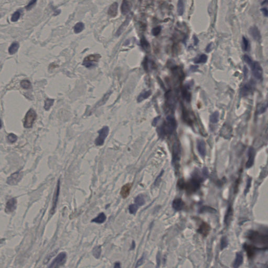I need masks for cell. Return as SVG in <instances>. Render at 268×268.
Instances as JSON below:
<instances>
[{"instance_id": "1", "label": "cell", "mask_w": 268, "mask_h": 268, "mask_svg": "<svg viewBox=\"0 0 268 268\" xmlns=\"http://www.w3.org/2000/svg\"><path fill=\"white\" fill-rule=\"evenodd\" d=\"M176 125L175 118L172 116H168L161 127L160 132L164 135H170L176 129Z\"/></svg>"}, {"instance_id": "2", "label": "cell", "mask_w": 268, "mask_h": 268, "mask_svg": "<svg viewBox=\"0 0 268 268\" xmlns=\"http://www.w3.org/2000/svg\"><path fill=\"white\" fill-rule=\"evenodd\" d=\"M247 237L250 241L259 245H267L268 237L267 235L259 233L256 231H251L248 235Z\"/></svg>"}, {"instance_id": "3", "label": "cell", "mask_w": 268, "mask_h": 268, "mask_svg": "<svg viewBox=\"0 0 268 268\" xmlns=\"http://www.w3.org/2000/svg\"><path fill=\"white\" fill-rule=\"evenodd\" d=\"M37 118V114L35 111L31 108L26 113L25 117V120L24 123V126L26 128H29L32 127L33 123L35 122Z\"/></svg>"}, {"instance_id": "4", "label": "cell", "mask_w": 268, "mask_h": 268, "mask_svg": "<svg viewBox=\"0 0 268 268\" xmlns=\"http://www.w3.org/2000/svg\"><path fill=\"white\" fill-rule=\"evenodd\" d=\"M67 254L65 252H61L52 262L48 268H59L66 262Z\"/></svg>"}, {"instance_id": "5", "label": "cell", "mask_w": 268, "mask_h": 268, "mask_svg": "<svg viewBox=\"0 0 268 268\" xmlns=\"http://www.w3.org/2000/svg\"><path fill=\"white\" fill-rule=\"evenodd\" d=\"M98 133L99 134V136L95 139V143L97 146H102L104 143L105 139L108 136L109 128L108 126H104L101 130H99Z\"/></svg>"}, {"instance_id": "6", "label": "cell", "mask_w": 268, "mask_h": 268, "mask_svg": "<svg viewBox=\"0 0 268 268\" xmlns=\"http://www.w3.org/2000/svg\"><path fill=\"white\" fill-rule=\"evenodd\" d=\"M201 180L199 179H193L191 180L190 181L188 182V183L186 184V188L187 191L189 192H194L198 190L200 186Z\"/></svg>"}, {"instance_id": "7", "label": "cell", "mask_w": 268, "mask_h": 268, "mask_svg": "<svg viewBox=\"0 0 268 268\" xmlns=\"http://www.w3.org/2000/svg\"><path fill=\"white\" fill-rule=\"evenodd\" d=\"M251 67L254 77L258 80H261L262 79L263 70L260 64L257 61L253 62Z\"/></svg>"}, {"instance_id": "8", "label": "cell", "mask_w": 268, "mask_h": 268, "mask_svg": "<svg viewBox=\"0 0 268 268\" xmlns=\"http://www.w3.org/2000/svg\"><path fill=\"white\" fill-rule=\"evenodd\" d=\"M23 176L22 172H17L12 174L7 179V183L10 185H15L19 183Z\"/></svg>"}, {"instance_id": "9", "label": "cell", "mask_w": 268, "mask_h": 268, "mask_svg": "<svg viewBox=\"0 0 268 268\" xmlns=\"http://www.w3.org/2000/svg\"><path fill=\"white\" fill-rule=\"evenodd\" d=\"M60 180H59L58 181V183H57V185L56 189V191H55L54 196V198H53L52 206V209H51V213L52 214L54 213L56 209L57 205V203H58V198H59V193H60Z\"/></svg>"}, {"instance_id": "10", "label": "cell", "mask_w": 268, "mask_h": 268, "mask_svg": "<svg viewBox=\"0 0 268 268\" xmlns=\"http://www.w3.org/2000/svg\"><path fill=\"white\" fill-rule=\"evenodd\" d=\"M17 200L15 198H12L7 201L5 208L6 213L10 214L14 211L16 208Z\"/></svg>"}, {"instance_id": "11", "label": "cell", "mask_w": 268, "mask_h": 268, "mask_svg": "<svg viewBox=\"0 0 268 268\" xmlns=\"http://www.w3.org/2000/svg\"><path fill=\"white\" fill-rule=\"evenodd\" d=\"M132 16H133V13H130L127 16L126 19H125V21L122 24V25L120 26V27L118 28L117 32L116 33V35L117 36H120L123 33V32L125 31L126 28H127V26L130 23V21L132 19Z\"/></svg>"}, {"instance_id": "12", "label": "cell", "mask_w": 268, "mask_h": 268, "mask_svg": "<svg viewBox=\"0 0 268 268\" xmlns=\"http://www.w3.org/2000/svg\"><path fill=\"white\" fill-rule=\"evenodd\" d=\"M255 150L253 147H250L248 151V160L246 164V168H250L253 166L254 163V157H255Z\"/></svg>"}, {"instance_id": "13", "label": "cell", "mask_w": 268, "mask_h": 268, "mask_svg": "<svg viewBox=\"0 0 268 268\" xmlns=\"http://www.w3.org/2000/svg\"><path fill=\"white\" fill-rule=\"evenodd\" d=\"M198 232L203 236H207L210 231V226L206 223H203L198 229Z\"/></svg>"}, {"instance_id": "14", "label": "cell", "mask_w": 268, "mask_h": 268, "mask_svg": "<svg viewBox=\"0 0 268 268\" xmlns=\"http://www.w3.org/2000/svg\"><path fill=\"white\" fill-rule=\"evenodd\" d=\"M205 145H206L205 143L203 140H200L198 141L197 147H198V151L200 153V155L203 157H204L206 155V153Z\"/></svg>"}, {"instance_id": "15", "label": "cell", "mask_w": 268, "mask_h": 268, "mask_svg": "<svg viewBox=\"0 0 268 268\" xmlns=\"http://www.w3.org/2000/svg\"><path fill=\"white\" fill-rule=\"evenodd\" d=\"M244 249L247 252V255H248V256L249 257V258H252V257L254 256V255L256 254V247L252 245H247V244H245L244 246Z\"/></svg>"}, {"instance_id": "16", "label": "cell", "mask_w": 268, "mask_h": 268, "mask_svg": "<svg viewBox=\"0 0 268 268\" xmlns=\"http://www.w3.org/2000/svg\"><path fill=\"white\" fill-rule=\"evenodd\" d=\"M184 206V203L181 198H176L173 201L172 207L176 211H179L183 209Z\"/></svg>"}, {"instance_id": "17", "label": "cell", "mask_w": 268, "mask_h": 268, "mask_svg": "<svg viewBox=\"0 0 268 268\" xmlns=\"http://www.w3.org/2000/svg\"><path fill=\"white\" fill-rule=\"evenodd\" d=\"M231 133H232V130L231 127L228 126L227 125H224L221 132V135L222 137H224L225 138H229L231 136Z\"/></svg>"}, {"instance_id": "18", "label": "cell", "mask_w": 268, "mask_h": 268, "mask_svg": "<svg viewBox=\"0 0 268 268\" xmlns=\"http://www.w3.org/2000/svg\"><path fill=\"white\" fill-rule=\"evenodd\" d=\"M250 33L254 40L257 41L260 40L261 37L260 32L256 26H252L250 28Z\"/></svg>"}, {"instance_id": "19", "label": "cell", "mask_w": 268, "mask_h": 268, "mask_svg": "<svg viewBox=\"0 0 268 268\" xmlns=\"http://www.w3.org/2000/svg\"><path fill=\"white\" fill-rule=\"evenodd\" d=\"M132 5L131 3L128 1H124L122 3L121 6V11L123 14L126 15L130 13V11L132 8Z\"/></svg>"}, {"instance_id": "20", "label": "cell", "mask_w": 268, "mask_h": 268, "mask_svg": "<svg viewBox=\"0 0 268 268\" xmlns=\"http://www.w3.org/2000/svg\"><path fill=\"white\" fill-rule=\"evenodd\" d=\"M132 188V184L128 183L123 186L120 191V195H122L123 198H125L130 195V190Z\"/></svg>"}, {"instance_id": "21", "label": "cell", "mask_w": 268, "mask_h": 268, "mask_svg": "<svg viewBox=\"0 0 268 268\" xmlns=\"http://www.w3.org/2000/svg\"><path fill=\"white\" fill-rule=\"evenodd\" d=\"M254 83L250 81V82L244 85V86L241 89V93L244 96H247L252 91L253 89Z\"/></svg>"}, {"instance_id": "22", "label": "cell", "mask_w": 268, "mask_h": 268, "mask_svg": "<svg viewBox=\"0 0 268 268\" xmlns=\"http://www.w3.org/2000/svg\"><path fill=\"white\" fill-rule=\"evenodd\" d=\"M118 12V3L117 2L113 3L109 8L108 11V14L110 16L114 17H115Z\"/></svg>"}, {"instance_id": "23", "label": "cell", "mask_w": 268, "mask_h": 268, "mask_svg": "<svg viewBox=\"0 0 268 268\" xmlns=\"http://www.w3.org/2000/svg\"><path fill=\"white\" fill-rule=\"evenodd\" d=\"M243 256L241 253H237L236 254L235 260L233 264L234 268H238L242 264L243 262Z\"/></svg>"}, {"instance_id": "24", "label": "cell", "mask_w": 268, "mask_h": 268, "mask_svg": "<svg viewBox=\"0 0 268 268\" xmlns=\"http://www.w3.org/2000/svg\"><path fill=\"white\" fill-rule=\"evenodd\" d=\"M180 147L176 143L174 145L173 150V160L174 162L178 161L180 159Z\"/></svg>"}, {"instance_id": "25", "label": "cell", "mask_w": 268, "mask_h": 268, "mask_svg": "<svg viewBox=\"0 0 268 268\" xmlns=\"http://www.w3.org/2000/svg\"><path fill=\"white\" fill-rule=\"evenodd\" d=\"M106 215L104 213H101L95 219H93L92 222H94L97 224H102L106 221Z\"/></svg>"}, {"instance_id": "26", "label": "cell", "mask_w": 268, "mask_h": 268, "mask_svg": "<svg viewBox=\"0 0 268 268\" xmlns=\"http://www.w3.org/2000/svg\"><path fill=\"white\" fill-rule=\"evenodd\" d=\"M232 216H233V210H232L231 207H229L227 209V211L226 212L225 217V224H226V225H228L230 223L231 219L232 218Z\"/></svg>"}, {"instance_id": "27", "label": "cell", "mask_w": 268, "mask_h": 268, "mask_svg": "<svg viewBox=\"0 0 268 268\" xmlns=\"http://www.w3.org/2000/svg\"><path fill=\"white\" fill-rule=\"evenodd\" d=\"M151 94V91L150 90H148V91H146L145 92H142L138 97L137 101L138 102L143 101V100L147 99L148 97H150Z\"/></svg>"}, {"instance_id": "28", "label": "cell", "mask_w": 268, "mask_h": 268, "mask_svg": "<svg viewBox=\"0 0 268 268\" xmlns=\"http://www.w3.org/2000/svg\"><path fill=\"white\" fill-rule=\"evenodd\" d=\"M19 45L18 42H13L9 49V54H15L19 49Z\"/></svg>"}, {"instance_id": "29", "label": "cell", "mask_w": 268, "mask_h": 268, "mask_svg": "<svg viewBox=\"0 0 268 268\" xmlns=\"http://www.w3.org/2000/svg\"><path fill=\"white\" fill-rule=\"evenodd\" d=\"M178 14L179 16H181L183 14L184 9V4L183 1H179L178 2Z\"/></svg>"}, {"instance_id": "30", "label": "cell", "mask_w": 268, "mask_h": 268, "mask_svg": "<svg viewBox=\"0 0 268 268\" xmlns=\"http://www.w3.org/2000/svg\"><path fill=\"white\" fill-rule=\"evenodd\" d=\"M84 28H85L84 24L81 22H79L75 24V27H74V31L75 33L78 34V33H81L84 29Z\"/></svg>"}, {"instance_id": "31", "label": "cell", "mask_w": 268, "mask_h": 268, "mask_svg": "<svg viewBox=\"0 0 268 268\" xmlns=\"http://www.w3.org/2000/svg\"><path fill=\"white\" fill-rule=\"evenodd\" d=\"M135 203L138 206H143L145 204V201L143 198V196L141 195H139L137 196L135 199Z\"/></svg>"}, {"instance_id": "32", "label": "cell", "mask_w": 268, "mask_h": 268, "mask_svg": "<svg viewBox=\"0 0 268 268\" xmlns=\"http://www.w3.org/2000/svg\"><path fill=\"white\" fill-rule=\"evenodd\" d=\"M101 246H97V247H94V249L93 250V252H92L93 256L95 258L99 259L101 254Z\"/></svg>"}, {"instance_id": "33", "label": "cell", "mask_w": 268, "mask_h": 268, "mask_svg": "<svg viewBox=\"0 0 268 268\" xmlns=\"http://www.w3.org/2000/svg\"><path fill=\"white\" fill-rule=\"evenodd\" d=\"M249 42L246 38L244 36L242 37V48L243 50L245 52L249 49Z\"/></svg>"}, {"instance_id": "34", "label": "cell", "mask_w": 268, "mask_h": 268, "mask_svg": "<svg viewBox=\"0 0 268 268\" xmlns=\"http://www.w3.org/2000/svg\"><path fill=\"white\" fill-rule=\"evenodd\" d=\"M219 113L218 112H215L214 113H213L212 115L210 116V121L212 123H217L218 122L219 120Z\"/></svg>"}, {"instance_id": "35", "label": "cell", "mask_w": 268, "mask_h": 268, "mask_svg": "<svg viewBox=\"0 0 268 268\" xmlns=\"http://www.w3.org/2000/svg\"><path fill=\"white\" fill-rule=\"evenodd\" d=\"M207 60V56L205 54H202L198 59H196L194 62L196 64H201L205 63Z\"/></svg>"}, {"instance_id": "36", "label": "cell", "mask_w": 268, "mask_h": 268, "mask_svg": "<svg viewBox=\"0 0 268 268\" xmlns=\"http://www.w3.org/2000/svg\"><path fill=\"white\" fill-rule=\"evenodd\" d=\"M54 102V99H47L45 100L44 108L46 111H48L50 108L52 106Z\"/></svg>"}, {"instance_id": "37", "label": "cell", "mask_w": 268, "mask_h": 268, "mask_svg": "<svg viewBox=\"0 0 268 268\" xmlns=\"http://www.w3.org/2000/svg\"><path fill=\"white\" fill-rule=\"evenodd\" d=\"M21 86L24 89H29L32 87L31 83L29 80H22L21 82Z\"/></svg>"}, {"instance_id": "38", "label": "cell", "mask_w": 268, "mask_h": 268, "mask_svg": "<svg viewBox=\"0 0 268 268\" xmlns=\"http://www.w3.org/2000/svg\"><path fill=\"white\" fill-rule=\"evenodd\" d=\"M140 44H141V47L143 48L145 50H148L150 48V45L148 42V41L146 40L145 38L143 37L141 38L140 40Z\"/></svg>"}, {"instance_id": "39", "label": "cell", "mask_w": 268, "mask_h": 268, "mask_svg": "<svg viewBox=\"0 0 268 268\" xmlns=\"http://www.w3.org/2000/svg\"><path fill=\"white\" fill-rule=\"evenodd\" d=\"M129 212L131 214H135L138 209V206L136 204L130 205L129 206Z\"/></svg>"}, {"instance_id": "40", "label": "cell", "mask_w": 268, "mask_h": 268, "mask_svg": "<svg viewBox=\"0 0 268 268\" xmlns=\"http://www.w3.org/2000/svg\"><path fill=\"white\" fill-rule=\"evenodd\" d=\"M100 57H99L98 54L91 55V56H89L87 57L85 59V61H90V62H94V61H97L99 59Z\"/></svg>"}, {"instance_id": "41", "label": "cell", "mask_w": 268, "mask_h": 268, "mask_svg": "<svg viewBox=\"0 0 268 268\" xmlns=\"http://www.w3.org/2000/svg\"><path fill=\"white\" fill-rule=\"evenodd\" d=\"M267 108V104H263L261 105H260L259 107L257 108V113L258 114H262L264 112H265Z\"/></svg>"}, {"instance_id": "42", "label": "cell", "mask_w": 268, "mask_h": 268, "mask_svg": "<svg viewBox=\"0 0 268 268\" xmlns=\"http://www.w3.org/2000/svg\"><path fill=\"white\" fill-rule=\"evenodd\" d=\"M17 137L15 135L13 134H9L7 136V140L10 143H14L16 141Z\"/></svg>"}, {"instance_id": "43", "label": "cell", "mask_w": 268, "mask_h": 268, "mask_svg": "<svg viewBox=\"0 0 268 268\" xmlns=\"http://www.w3.org/2000/svg\"><path fill=\"white\" fill-rule=\"evenodd\" d=\"M182 95L184 99H186L187 101H189L190 99L191 95L190 93L188 91V90L186 89V88H184L182 90Z\"/></svg>"}, {"instance_id": "44", "label": "cell", "mask_w": 268, "mask_h": 268, "mask_svg": "<svg viewBox=\"0 0 268 268\" xmlns=\"http://www.w3.org/2000/svg\"><path fill=\"white\" fill-rule=\"evenodd\" d=\"M21 15V13L19 11H16L15 12L14 14L12 15V17H11V21H16L19 20V17Z\"/></svg>"}, {"instance_id": "45", "label": "cell", "mask_w": 268, "mask_h": 268, "mask_svg": "<svg viewBox=\"0 0 268 268\" xmlns=\"http://www.w3.org/2000/svg\"><path fill=\"white\" fill-rule=\"evenodd\" d=\"M227 245H228V241L227 239V238L223 237L221 238V249H224V248H225L227 246Z\"/></svg>"}, {"instance_id": "46", "label": "cell", "mask_w": 268, "mask_h": 268, "mask_svg": "<svg viewBox=\"0 0 268 268\" xmlns=\"http://www.w3.org/2000/svg\"><path fill=\"white\" fill-rule=\"evenodd\" d=\"M161 31V26H157L156 27L153 28V30H152V34H153V35L156 36L160 34Z\"/></svg>"}, {"instance_id": "47", "label": "cell", "mask_w": 268, "mask_h": 268, "mask_svg": "<svg viewBox=\"0 0 268 268\" xmlns=\"http://www.w3.org/2000/svg\"><path fill=\"white\" fill-rule=\"evenodd\" d=\"M214 211L216 212V211L215 210V209H213L212 207H207V206L203 207L201 209V213L204 212H212V213H214Z\"/></svg>"}, {"instance_id": "48", "label": "cell", "mask_w": 268, "mask_h": 268, "mask_svg": "<svg viewBox=\"0 0 268 268\" xmlns=\"http://www.w3.org/2000/svg\"><path fill=\"white\" fill-rule=\"evenodd\" d=\"M243 59L246 63H247L248 64H249L250 66H252V64H253V61H252V59L250 58V57L249 56H248V55L244 56Z\"/></svg>"}, {"instance_id": "49", "label": "cell", "mask_w": 268, "mask_h": 268, "mask_svg": "<svg viewBox=\"0 0 268 268\" xmlns=\"http://www.w3.org/2000/svg\"><path fill=\"white\" fill-rule=\"evenodd\" d=\"M83 65L85 66L87 68H91V67L95 66V63L93 62H90V61H84Z\"/></svg>"}, {"instance_id": "50", "label": "cell", "mask_w": 268, "mask_h": 268, "mask_svg": "<svg viewBox=\"0 0 268 268\" xmlns=\"http://www.w3.org/2000/svg\"><path fill=\"white\" fill-rule=\"evenodd\" d=\"M36 3V1H31L30 2L28 3V4L26 6V9L27 10H29L31 9L32 7L35 5Z\"/></svg>"}, {"instance_id": "51", "label": "cell", "mask_w": 268, "mask_h": 268, "mask_svg": "<svg viewBox=\"0 0 268 268\" xmlns=\"http://www.w3.org/2000/svg\"><path fill=\"white\" fill-rule=\"evenodd\" d=\"M251 183H252V179H251V178H249V179H248V181H247L246 188V189H245V194H246V193H248V191L249 190V188H250V186H251Z\"/></svg>"}, {"instance_id": "52", "label": "cell", "mask_w": 268, "mask_h": 268, "mask_svg": "<svg viewBox=\"0 0 268 268\" xmlns=\"http://www.w3.org/2000/svg\"><path fill=\"white\" fill-rule=\"evenodd\" d=\"M144 262V257L143 256L140 259H139L137 262L136 263V265L135 266V268H138L139 267L141 266L143 264Z\"/></svg>"}, {"instance_id": "53", "label": "cell", "mask_w": 268, "mask_h": 268, "mask_svg": "<svg viewBox=\"0 0 268 268\" xmlns=\"http://www.w3.org/2000/svg\"><path fill=\"white\" fill-rule=\"evenodd\" d=\"M261 11L262 12L263 14H264V15L265 16H268V9H267V7H264V8H262V9H261Z\"/></svg>"}, {"instance_id": "54", "label": "cell", "mask_w": 268, "mask_h": 268, "mask_svg": "<svg viewBox=\"0 0 268 268\" xmlns=\"http://www.w3.org/2000/svg\"><path fill=\"white\" fill-rule=\"evenodd\" d=\"M160 116H158V117L155 118L153 120V126H156V125L157 124L158 121L160 120Z\"/></svg>"}, {"instance_id": "55", "label": "cell", "mask_w": 268, "mask_h": 268, "mask_svg": "<svg viewBox=\"0 0 268 268\" xmlns=\"http://www.w3.org/2000/svg\"><path fill=\"white\" fill-rule=\"evenodd\" d=\"M162 173H163V171H162V172L160 173V175L157 178V179L155 180V186H157L158 184L160 183L159 179H160V177H161V176L162 175Z\"/></svg>"}, {"instance_id": "56", "label": "cell", "mask_w": 268, "mask_h": 268, "mask_svg": "<svg viewBox=\"0 0 268 268\" xmlns=\"http://www.w3.org/2000/svg\"><path fill=\"white\" fill-rule=\"evenodd\" d=\"M212 43H211L210 44L207 46L206 48V52H209L211 50H212Z\"/></svg>"}, {"instance_id": "57", "label": "cell", "mask_w": 268, "mask_h": 268, "mask_svg": "<svg viewBox=\"0 0 268 268\" xmlns=\"http://www.w3.org/2000/svg\"><path fill=\"white\" fill-rule=\"evenodd\" d=\"M243 71H244V76H245V77H246L247 76V75H248V69H247V67H246V66H245V67H244V69H243Z\"/></svg>"}, {"instance_id": "58", "label": "cell", "mask_w": 268, "mask_h": 268, "mask_svg": "<svg viewBox=\"0 0 268 268\" xmlns=\"http://www.w3.org/2000/svg\"><path fill=\"white\" fill-rule=\"evenodd\" d=\"M114 268H120V264L118 262L115 263Z\"/></svg>"}, {"instance_id": "59", "label": "cell", "mask_w": 268, "mask_h": 268, "mask_svg": "<svg viewBox=\"0 0 268 268\" xmlns=\"http://www.w3.org/2000/svg\"><path fill=\"white\" fill-rule=\"evenodd\" d=\"M135 246H136L135 243V241H133V242H132V247H131V249H135Z\"/></svg>"}, {"instance_id": "60", "label": "cell", "mask_w": 268, "mask_h": 268, "mask_svg": "<svg viewBox=\"0 0 268 268\" xmlns=\"http://www.w3.org/2000/svg\"><path fill=\"white\" fill-rule=\"evenodd\" d=\"M194 43H195V45H197L198 43V39L195 36H194Z\"/></svg>"}, {"instance_id": "61", "label": "cell", "mask_w": 268, "mask_h": 268, "mask_svg": "<svg viewBox=\"0 0 268 268\" xmlns=\"http://www.w3.org/2000/svg\"><path fill=\"white\" fill-rule=\"evenodd\" d=\"M1 127H2V122H1V120L0 119V129L1 128Z\"/></svg>"}, {"instance_id": "62", "label": "cell", "mask_w": 268, "mask_h": 268, "mask_svg": "<svg viewBox=\"0 0 268 268\" xmlns=\"http://www.w3.org/2000/svg\"><path fill=\"white\" fill-rule=\"evenodd\" d=\"M0 16H1V15H0Z\"/></svg>"}]
</instances>
